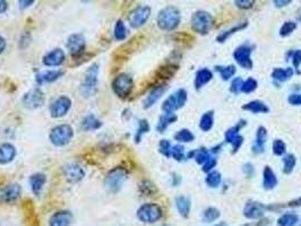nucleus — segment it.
Returning <instances> with one entry per match:
<instances>
[{
  "label": "nucleus",
  "instance_id": "33",
  "mask_svg": "<svg viewBox=\"0 0 301 226\" xmlns=\"http://www.w3.org/2000/svg\"><path fill=\"white\" fill-rule=\"evenodd\" d=\"M214 126V112L213 111H207L204 113L199 120V129L203 130L204 133H207V131L211 130Z\"/></svg>",
  "mask_w": 301,
  "mask_h": 226
},
{
  "label": "nucleus",
  "instance_id": "39",
  "mask_svg": "<svg viewBox=\"0 0 301 226\" xmlns=\"http://www.w3.org/2000/svg\"><path fill=\"white\" fill-rule=\"evenodd\" d=\"M175 139L178 143H191L195 139V136L189 129H181L175 135Z\"/></svg>",
  "mask_w": 301,
  "mask_h": 226
},
{
  "label": "nucleus",
  "instance_id": "36",
  "mask_svg": "<svg viewBox=\"0 0 301 226\" xmlns=\"http://www.w3.org/2000/svg\"><path fill=\"white\" fill-rule=\"evenodd\" d=\"M221 216V211L215 207H207L206 209L203 211V220L205 223H213V221L217 220Z\"/></svg>",
  "mask_w": 301,
  "mask_h": 226
},
{
  "label": "nucleus",
  "instance_id": "11",
  "mask_svg": "<svg viewBox=\"0 0 301 226\" xmlns=\"http://www.w3.org/2000/svg\"><path fill=\"white\" fill-rule=\"evenodd\" d=\"M44 101V94L40 88L31 89L30 92L24 94V96L22 98V102L24 104V106L26 108H30V110H35V108L41 107L43 105Z\"/></svg>",
  "mask_w": 301,
  "mask_h": 226
},
{
  "label": "nucleus",
  "instance_id": "8",
  "mask_svg": "<svg viewBox=\"0 0 301 226\" xmlns=\"http://www.w3.org/2000/svg\"><path fill=\"white\" fill-rule=\"evenodd\" d=\"M187 98H188L187 90L184 88L178 89L177 92L171 94L170 96L163 102L162 110L164 111V113H175V111L179 110V108L185 105Z\"/></svg>",
  "mask_w": 301,
  "mask_h": 226
},
{
  "label": "nucleus",
  "instance_id": "5",
  "mask_svg": "<svg viewBox=\"0 0 301 226\" xmlns=\"http://www.w3.org/2000/svg\"><path fill=\"white\" fill-rule=\"evenodd\" d=\"M163 210L157 203H144L140 206L137 210V217L140 221L146 224L157 223L158 220L162 218Z\"/></svg>",
  "mask_w": 301,
  "mask_h": 226
},
{
  "label": "nucleus",
  "instance_id": "18",
  "mask_svg": "<svg viewBox=\"0 0 301 226\" xmlns=\"http://www.w3.org/2000/svg\"><path fill=\"white\" fill-rule=\"evenodd\" d=\"M43 63L47 67H58L65 61V52L61 49H53L43 57Z\"/></svg>",
  "mask_w": 301,
  "mask_h": 226
},
{
  "label": "nucleus",
  "instance_id": "20",
  "mask_svg": "<svg viewBox=\"0 0 301 226\" xmlns=\"http://www.w3.org/2000/svg\"><path fill=\"white\" fill-rule=\"evenodd\" d=\"M166 90H167V85L161 84V85L155 86V87L148 93L146 98L144 99V102H143L144 108L152 107L154 105V104L157 103L159 101V99L162 97V95L164 94V92H166Z\"/></svg>",
  "mask_w": 301,
  "mask_h": 226
},
{
  "label": "nucleus",
  "instance_id": "38",
  "mask_svg": "<svg viewBox=\"0 0 301 226\" xmlns=\"http://www.w3.org/2000/svg\"><path fill=\"white\" fill-rule=\"evenodd\" d=\"M215 69H216V71L218 72V74L221 75L223 80L231 79L237 72V68L235 66H232V65H230V66H216Z\"/></svg>",
  "mask_w": 301,
  "mask_h": 226
},
{
  "label": "nucleus",
  "instance_id": "24",
  "mask_svg": "<svg viewBox=\"0 0 301 226\" xmlns=\"http://www.w3.org/2000/svg\"><path fill=\"white\" fill-rule=\"evenodd\" d=\"M213 78V74L212 71L207 69V68H203V69H199L197 72H196L195 76V88L196 89H200L203 88L205 85L208 84L209 81Z\"/></svg>",
  "mask_w": 301,
  "mask_h": 226
},
{
  "label": "nucleus",
  "instance_id": "10",
  "mask_svg": "<svg viewBox=\"0 0 301 226\" xmlns=\"http://www.w3.org/2000/svg\"><path fill=\"white\" fill-rule=\"evenodd\" d=\"M150 16V8L148 6H137L130 12L128 15V22L131 27L139 29L146 24Z\"/></svg>",
  "mask_w": 301,
  "mask_h": 226
},
{
  "label": "nucleus",
  "instance_id": "41",
  "mask_svg": "<svg viewBox=\"0 0 301 226\" xmlns=\"http://www.w3.org/2000/svg\"><path fill=\"white\" fill-rule=\"evenodd\" d=\"M127 34H128V31H127V27L125 23L121 20H118L116 25H115V38L118 41H124L127 38Z\"/></svg>",
  "mask_w": 301,
  "mask_h": 226
},
{
  "label": "nucleus",
  "instance_id": "1",
  "mask_svg": "<svg viewBox=\"0 0 301 226\" xmlns=\"http://www.w3.org/2000/svg\"><path fill=\"white\" fill-rule=\"evenodd\" d=\"M181 22L179 9L175 6H167L159 12L157 17V24L162 31H175L178 29Z\"/></svg>",
  "mask_w": 301,
  "mask_h": 226
},
{
  "label": "nucleus",
  "instance_id": "12",
  "mask_svg": "<svg viewBox=\"0 0 301 226\" xmlns=\"http://www.w3.org/2000/svg\"><path fill=\"white\" fill-rule=\"evenodd\" d=\"M86 41L82 34H71L67 40V48L74 58H80L85 51Z\"/></svg>",
  "mask_w": 301,
  "mask_h": 226
},
{
  "label": "nucleus",
  "instance_id": "31",
  "mask_svg": "<svg viewBox=\"0 0 301 226\" xmlns=\"http://www.w3.org/2000/svg\"><path fill=\"white\" fill-rule=\"evenodd\" d=\"M246 124H247V122H246L245 120H240L236 126L231 127V128L228 129L225 131V135H224L225 142L229 143V144L234 143L235 140L240 136V129L244 128V127L246 126Z\"/></svg>",
  "mask_w": 301,
  "mask_h": 226
},
{
  "label": "nucleus",
  "instance_id": "52",
  "mask_svg": "<svg viewBox=\"0 0 301 226\" xmlns=\"http://www.w3.org/2000/svg\"><path fill=\"white\" fill-rule=\"evenodd\" d=\"M216 158L215 157H209L206 163H204L203 164V171L205 172V173H209V172H212V170L214 169V167L216 166Z\"/></svg>",
  "mask_w": 301,
  "mask_h": 226
},
{
  "label": "nucleus",
  "instance_id": "60",
  "mask_svg": "<svg viewBox=\"0 0 301 226\" xmlns=\"http://www.w3.org/2000/svg\"><path fill=\"white\" fill-rule=\"evenodd\" d=\"M180 181H181V178H180L179 175H177V174H172V184L175 185V187H176V185L179 184Z\"/></svg>",
  "mask_w": 301,
  "mask_h": 226
},
{
  "label": "nucleus",
  "instance_id": "15",
  "mask_svg": "<svg viewBox=\"0 0 301 226\" xmlns=\"http://www.w3.org/2000/svg\"><path fill=\"white\" fill-rule=\"evenodd\" d=\"M63 174L69 183H77L84 179L85 171L83 167L77 163H70L63 167Z\"/></svg>",
  "mask_w": 301,
  "mask_h": 226
},
{
  "label": "nucleus",
  "instance_id": "30",
  "mask_svg": "<svg viewBox=\"0 0 301 226\" xmlns=\"http://www.w3.org/2000/svg\"><path fill=\"white\" fill-rule=\"evenodd\" d=\"M293 68H275L272 71V78L279 81V83H284V81L289 80L291 77L293 76Z\"/></svg>",
  "mask_w": 301,
  "mask_h": 226
},
{
  "label": "nucleus",
  "instance_id": "54",
  "mask_svg": "<svg viewBox=\"0 0 301 226\" xmlns=\"http://www.w3.org/2000/svg\"><path fill=\"white\" fill-rule=\"evenodd\" d=\"M288 102L291 104V105L301 106V94H299V93H293V94L289 95Z\"/></svg>",
  "mask_w": 301,
  "mask_h": 226
},
{
  "label": "nucleus",
  "instance_id": "27",
  "mask_svg": "<svg viewBox=\"0 0 301 226\" xmlns=\"http://www.w3.org/2000/svg\"><path fill=\"white\" fill-rule=\"evenodd\" d=\"M247 26H248V22L247 21L241 22V23H239L238 25L231 27L230 30H227V31L222 32V33L218 34L216 36V41H217L218 43H224L225 41L230 38V36H232V35L236 34V33H238V32H240V31L245 30Z\"/></svg>",
  "mask_w": 301,
  "mask_h": 226
},
{
  "label": "nucleus",
  "instance_id": "6",
  "mask_svg": "<svg viewBox=\"0 0 301 226\" xmlns=\"http://www.w3.org/2000/svg\"><path fill=\"white\" fill-rule=\"evenodd\" d=\"M49 137L54 146H66L74 137V130L69 125H59L51 130Z\"/></svg>",
  "mask_w": 301,
  "mask_h": 226
},
{
  "label": "nucleus",
  "instance_id": "50",
  "mask_svg": "<svg viewBox=\"0 0 301 226\" xmlns=\"http://www.w3.org/2000/svg\"><path fill=\"white\" fill-rule=\"evenodd\" d=\"M175 71L176 69H173V66H167V67H162L161 69L158 71V75L160 78H170Z\"/></svg>",
  "mask_w": 301,
  "mask_h": 226
},
{
  "label": "nucleus",
  "instance_id": "19",
  "mask_svg": "<svg viewBox=\"0 0 301 226\" xmlns=\"http://www.w3.org/2000/svg\"><path fill=\"white\" fill-rule=\"evenodd\" d=\"M267 142V130L265 127H258L256 131V136H255V142L253 145V153L254 154H262L265 151Z\"/></svg>",
  "mask_w": 301,
  "mask_h": 226
},
{
  "label": "nucleus",
  "instance_id": "13",
  "mask_svg": "<svg viewBox=\"0 0 301 226\" xmlns=\"http://www.w3.org/2000/svg\"><path fill=\"white\" fill-rule=\"evenodd\" d=\"M266 207L262 202L256 200H249L244 207V216L247 219H259L265 214Z\"/></svg>",
  "mask_w": 301,
  "mask_h": 226
},
{
  "label": "nucleus",
  "instance_id": "22",
  "mask_svg": "<svg viewBox=\"0 0 301 226\" xmlns=\"http://www.w3.org/2000/svg\"><path fill=\"white\" fill-rule=\"evenodd\" d=\"M62 75H63L62 70H47V71L39 72V74L36 75L35 79H36V83L39 85H42L47 83H52V81L60 78Z\"/></svg>",
  "mask_w": 301,
  "mask_h": 226
},
{
  "label": "nucleus",
  "instance_id": "58",
  "mask_svg": "<svg viewBox=\"0 0 301 226\" xmlns=\"http://www.w3.org/2000/svg\"><path fill=\"white\" fill-rule=\"evenodd\" d=\"M8 9V3L5 0H0V14L5 13Z\"/></svg>",
  "mask_w": 301,
  "mask_h": 226
},
{
  "label": "nucleus",
  "instance_id": "37",
  "mask_svg": "<svg viewBox=\"0 0 301 226\" xmlns=\"http://www.w3.org/2000/svg\"><path fill=\"white\" fill-rule=\"evenodd\" d=\"M221 181H222V175L220 172H217V171L209 172V173H207V175H206V179H205V182H206V184L209 188H213V189L217 188L218 185L221 184Z\"/></svg>",
  "mask_w": 301,
  "mask_h": 226
},
{
  "label": "nucleus",
  "instance_id": "53",
  "mask_svg": "<svg viewBox=\"0 0 301 226\" xmlns=\"http://www.w3.org/2000/svg\"><path fill=\"white\" fill-rule=\"evenodd\" d=\"M236 6L240 9H250L255 6L254 0H237L235 2Z\"/></svg>",
  "mask_w": 301,
  "mask_h": 226
},
{
  "label": "nucleus",
  "instance_id": "46",
  "mask_svg": "<svg viewBox=\"0 0 301 226\" xmlns=\"http://www.w3.org/2000/svg\"><path fill=\"white\" fill-rule=\"evenodd\" d=\"M258 83L256 79L254 78H248L247 80H245L243 83V87H241V92L245 93V94H249V93H253L255 89L257 88Z\"/></svg>",
  "mask_w": 301,
  "mask_h": 226
},
{
  "label": "nucleus",
  "instance_id": "35",
  "mask_svg": "<svg viewBox=\"0 0 301 226\" xmlns=\"http://www.w3.org/2000/svg\"><path fill=\"white\" fill-rule=\"evenodd\" d=\"M299 221V217L297 214L293 212H286V214L282 215L279 220H277V225L279 226H295Z\"/></svg>",
  "mask_w": 301,
  "mask_h": 226
},
{
  "label": "nucleus",
  "instance_id": "57",
  "mask_svg": "<svg viewBox=\"0 0 301 226\" xmlns=\"http://www.w3.org/2000/svg\"><path fill=\"white\" fill-rule=\"evenodd\" d=\"M288 206L289 207H301V197L294 199V200H292V201H290L288 203Z\"/></svg>",
  "mask_w": 301,
  "mask_h": 226
},
{
  "label": "nucleus",
  "instance_id": "3",
  "mask_svg": "<svg viewBox=\"0 0 301 226\" xmlns=\"http://www.w3.org/2000/svg\"><path fill=\"white\" fill-rule=\"evenodd\" d=\"M99 65L98 63H93L85 72L84 80L81 85V92L85 97L94 96L98 92V76H99Z\"/></svg>",
  "mask_w": 301,
  "mask_h": 226
},
{
  "label": "nucleus",
  "instance_id": "21",
  "mask_svg": "<svg viewBox=\"0 0 301 226\" xmlns=\"http://www.w3.org/2000/svg\"><path fill=\"white\" fill-rule=\"evenodd\" d=\"M277 176L272 170L271 166L266 165L263 170V188L265 190H272L277 185Z\"/></svg>",
  "mask_w": 301,
  "mask_h": 226
},
{
  "label": "nucleus",
  "instance_id": "16",
  "mask_svg": "<svg viewBox=\"0 0 301 226\" xmlns=\"http://www.w3.org/2000/svg\"><path fill=\"white\" fill-rule=\"evenodd\" d=\"M21 192H22V189L20 184L17 183L8 184L5 188H3L2 191H0V200L6 203L15 202L17 199L20 198Z\"/></svg>",
  "mask_w": 301,
  "mask_h": 226
},
{
  "label": "nucleus",
  "instance_id": "63",
  "mask_svg": "<svg viewBox=\"0 0 301 226\" xmlns=\"http://www.w3.org/2000/svg\"><path fill=\"white\" fill-rule=\"evenodd\" d=\"M214 226H227V224L224 223V221H221V223H218V224H215Z\"/></svg>",
  "mask_w": 301,
  "mask_h": 226
},
{
  "label": "nucleus",
  "instance_id": "29",
  "mask_svg": "<svg viewBox=\"0 0 301 226\" xmlns=\"http://www.w3.org/2000/svg\"><path fill=\"white\" fill-rule=\"evenodd\" d=\"M178 119V117L176 113H164L161 117H160L158 126H157V130L159 133H164L168 129V127L172 125L173 122H176Z\"/></svg>",
  "mask_w": 301,
  "mask_h": 226
},
{
  "label": "nucleus",
  "instance_id": "25",
  "mask_svg": "<svg viewBox=\"0 0 301 226\" xmlns=\"http://www.w3.org/2000/svg\"><path fill=\"white\" fill-rule=\"evenodd\" d=\"M176 207L181 217L188 218L191 209V201L189 198H187L185 196H178L176 198Z\"/></svg>",
  "mask_w": 301,
  "mask_h": 226
},
{
  "label": "nucleus",
  "instance_id": "23",
  "mask_svg": "<svg viewBox=\"0 0 301 226\" xmlns=\"http://www.w3.org/2000/svg\"><path fill=\"white\" fill-rule=\"evenodd\" d=\"M16 156V148L12 144L0 145V164H8Z\"/></svg>",
  "mask_w": 301,
  "mask_h": 226
},
{
  "label": "nucleus",
  "instance_id": "7",
  "mask_svg": "<svg viewBox=\"0 0 301 226\" xmlns=\"http://www.w3.org/2000/svg\"><path fill=\"white\" fill-rule=\"evenodd\" d=\"M134 80L128 74H120L116 76L112 81V89L118 97L127 98L133 92Z\"/></svg>",
  "mask_w": 301,
  "mask_h": 226
},
{
  "label": "nucleus",
  "instance_id": "47",
  "mask_svg": "<svg viewBox=\"0 0 301 226\" xmlns=\"http://www.w3.org/2000/svg\"><path fill=\"white\" fill-rule=\"evenodd\" d=\"M171 156L178 162L184 161V158H185V148H184V146H181V145H176V146H172Z\"/></svg>",
  "mask_w": 301,
  "mask_h": 226
},
{
  "label": "nucleus",
  "instance_id": "61",
  "mask_svg": "<svg viewBox=\"0 0 301 226\" xmlns=\"http://www.w3.org/2000/svg\"><path fill=\"white\" fill-rule=\"evenodd\" d=\"M18 4H20V7L22 8V9H24V8H27V7H30L31 5H33L34 4V2H18Z\"/></svg>",
  "mask_w": 301,
  "mask_h": 226
},
{
  "label": "nucleus",
  "instance_id": "55",
  "mask_svg": "<svg viewBox=\"0 0 301 226\" xmlns=\"http://www.w3.org/2000/svg\"><path fill=\"white\" fill-rule=\"evenodd\" d=\"M243 170H244V173L247 175L248 178H252V176L254 175L255 169H254V165L252 164V163H246L243 167Z\"/></svg>",
  "mask_w": 301,
  "mask_h": 226
},
{
  "label": "nucleus",
  "instance_id": "26",
  "mask_svg": "<svg viewBox=\"0 0 301 226\" xmlns=\"http://www.w3.org/2000/svg\"><path fill=\"white\" fill-rule=\"evenodd\" d=\"M45 181H47V178H45V175L43 173H35V174L31 175L30 185H31L32 191H33L35 196H40V193L43 189Z\"/></svg>",
  "mask_w": 301,
  "mask_h": 226
},
{
  "label": "nucleus",
  "instance_id": "17",
  "mask_svg": "<svg viewBox=\"0 0 301 226\" xmlns=\"http://www.w3.org/2000/svg\"><path fill=\"white\" fill-rule=\"evenodd\" d=\"M72 223V214L69 210H59L50 217L49 226H70Z\"/></svg>",
  "mask_w": 301,
  "mask_h": 226
},
{
  "label": "nucleus",
  "instance_id": "56",
  "mask_svg": "<svg viewBox=\"0 0 301 226\" xmlns=\"http://www.w3.org/2000/svg\"><path fill=\"white\" fill-rule=\"evenodd\" d=\"M291 3H292L291 0H283V2H282V0H274V2H273L274 6L277 7V8H282V7L288 6V5H290Z\"/></svg>",
  "mask_w": 301,
  "mask_h": 226
},
{
  "label": "nucleus",
  "instance_id": "2",
  "mask_svg": "<svg viewBox=\"0 0 301 226\" xmlns=\"http://www.w3.org/2000/svg\"><path fill=\"white\" fill-rule=\"evenodd\" d=\"M128 178V171L124 166L113 167L108 172L104 179V185L111 193H117L124 185L125 181Z\"/></svg>",
  "mask_w": 301,
  "mask_h": 226
},
{
  "label": "nucleus",
  "instance_id": "34",
  "mask_svg": "<svg viewBox=\"0 0 301 226\" xmlns=\"http://www.w3.org/2000/svg\"><path fill=\"white\" fill-rule=\"evenodd\" d=\"M282 162H283V173L290 174L292 173L295 164H297V157H295L294 154H286V155L282 158Z\"/></svg>",
  "mask_w": 301,
  "mask_h": 226
},
{
  "label": "nucleus",
  "instance_id": "28",
  "mask_svg": "<svg viewBox=\"0 0 301 226\" xmlns=\"http://www.w3.org/2000/svg\"><path fill=\"white\" fill-rule=\"evenodd\" d=\"M244 110L249 111L252 113H268L270 112V107L267 106V104L264 103L263 101H259V99H254V101H250L247 104H245L243 106Z\"/></svg>",
  "mask_w": 301,
  "mask_h": 226
},
{
  "label": "nucleus",
  "instance_id": "4",
  "mask_svg": "<svg viewBox=\"0 0 301 226\" xmlns=\"http://www.w3.org/2000/svg\"><path fill=\"white\" fill-rule=\"evenodd\" d=\"M191 29L194 32L202 35H206L213 24V17L211 14L205 11H197L191 16Z\"/></svg>",
  "mask_w": 301,
  "mask_h": 226
},
{
  "label": "nucleus",
  "instance_id": "51",
  "mask_svg": "<svg viewBox=\"0 0 301 226\" xmlns=\"http://www.w3.org/2000/svg\"><path fill=\"white\" fill-rule=\"evenodd\" d=\"M291 61L294 67L293 69L298 70L301 65V50H294L293 52L291 51Z\"/></svg>",
  "mask_w": 301,
  "mask_h": 226
},
{
  "label": "nucleus",
  "instance_id": "48",
  "mask_svg": "<svg viewBox=\"0 0 301 226\" xmlns=\"http://www.w3.org/2000/svg\"><path fill=\"white\" fill-rule=\"evenodd\" d=\"M171 148H172L171 143L169 142L168 139H162L159 144L160 153H161L162 155L166 156V157H170L171 156Z\"/></svg>",
  "mask_w": 301,
  "mask_h": 226
},
{
  "label": "nucleus",
  "instance_id": "49",
  "mask_svg": "<svg viewBox=\"0 0 301 226\" xmlns=\"http://www.w3.org/2000/svg\"><path fill=\"white\" fill-rule=\"evenodd\" d=\"M244 80L240 78V77H237L234 80H232L231 86H230V92L234 93L235 95H238L241 92V87H243Z\"/></svg>",
  "mask_w": 301,
  "mask_h": 226
},
{
  "label": "nucleus",
  "instance_id": "32",
  "mask_svg": "<svg viewBox=\"0 0 301 226\" xmlns=\"http://www.w3.org/2000/svg\"><path fill=\"white\" fill-rule=\"evenodd\" d=\"M101 127H102V122L93 115L86 116L83 119V121H82V128L86 131L98 130L99 128H101Z\"/></svg>",
  "mask_w": 301,
  "mask_h": 226
},
{
  "label": "nucleus",
  "instance_id": "9",
  "mask_svg": "<svg viewBox=\"0 0 301 226\" xmlns=\"http://www.w3.org/2000/svg\"><path fill=\"white\" fill-rule=\"evenodd\" d=\"M252 52L253 47L248 43L241 44L240 47L237 48L234 52V58L238 65L244 68V69H253L254 62L252 60Z\"/></svg>",
  "mask_w": 301,
  "mask_h": 226
},
{
  "label": "nucleus",
  "instance_id": "44",
  "mask_svg": "<svg viewBox=\"0 0 301 226\" xmlns=\"http://www.w3.org/2000/svg\"><path fill=\"white\" fill-rule=\"evenodd\" d=\"M209 157H211V152H209L206 148H199L195 151L194 158H195V161L200 165L204 164V163H206Z\"/></svg>",
  "mask_w": 301,
  "mask_h": 226
},
{
  "label": "nucleus",
  "instance_id": "45",
  "mask_svg": "<svg viewBox=\"0 0 301 226\" xmlns=\"http://www.w3.org/2000/svg\"><path fill=\"white\" fill-rule=\"evenodd\" d=\"M273 153L275 154L276 156H282L286 153V144L281 139H275L273 142Z\"/></svg>",
  "mask_w": 301,
  "mask_h": 226
},
{
  "label": "nucleus",
  "instance_id": "40",
  "mask_svg": "<svg viewBox=\"0 0 301 226\" xmlns=\"http://www.w3.org/2000/svg\"><path fill=\"white\" fill-rule=\"evenodd\" d=\"M157 191L158 189L155 187V184L148 180H144L139 183V192L144 194V196H152Z\"/></svg>",
  "mask_w": 301,
  "mask_h": 226
},
{
  "label": "nucleus",
  "instance_id": "62",
  "mask_svg": "<svg viewBox=\"0 0 301 226\" xmlns=\"http://www.w3.org/2000/svg\"><path fill=\"white\" fill-rule=\"evenodd\" d=\"M297 18H298V21H300V22H301V8L299 9V11H298V14H297Z\"/></svg>",
  "mask_w": 301,
  "mask_h": 226
},
{
  "label": "nucleus",
  "instance_id": "43",
  "mask_svg": "<svg viewBox=\"0 0 301 226\" xmlns=\"http://www.w3.org/2000/svg\"><path fill=\"white\" fill-rule=\"evenodd\" d=\"M297 29V23L292 21H286L283 23V25L281 26L280 29V36L282 38H286L293 33V32Z\"/></svg>",
  "mask_w": 301,
  "mask_h": 226
},
{
  "label": "nucleus",
  "instance_id": "59",
  "mask_svg": "<svg viewBox=\"0 0 301 226\" xmlns=\"http://www.w3.org/2000/svg\"><path fill=\"white\" fill-rule=\"evenodd\" d=\"M5 48H6V40H5L2 35H0V54L4 52Z\"/></svg>",
  "mask_w": 301,
  "mask_h": 226
},
{
  "label": "nucleus",
  "instance_id": "42",
  "mask_svg": "<svg viewBox=\"0 0 301 226\" xmlns=\"http://www.w3.org/2000/svg\"><path fill=\"white\" fill-rule=\"evenodd\" d=\"M149 131V124L147 120L142 119L139 120V124H138V129L136 131V135H135V142L136 143H140V140H142L143 135L147 134Z\"/></svg>",
  "mask_w": 301,
  "mask_h": 226
},
{
  "label": "nucleus",
  "instance_id": "14",
  "mask_svg": "<svg viewBox=\"0 0 301 226\" xmlns=\"http://www.w3.org/2000/svg\"><path fill=\"white\" fill-rule=\"evenodd\" d=\"M71 107V99L68 96H60L50 105V113L52 118H61L66 116Z\"/></svg>",
  "mask_w": 301,
  "mask_h": 226
},
{
  "label": "nucleus",
  "instance_id": "64",
  "mask_svg": "<svg viewBox=\"0 0 301 226\" xmlns=\"http://www.w3.org/2000/svg\"><path fill=\"white\" fill-rule=\"evenodd\" d=\"M299 226H301V225H299Z\"/></svg>",
  "mask_w": 301,
  "mask_h": 226
}]
</instances>
